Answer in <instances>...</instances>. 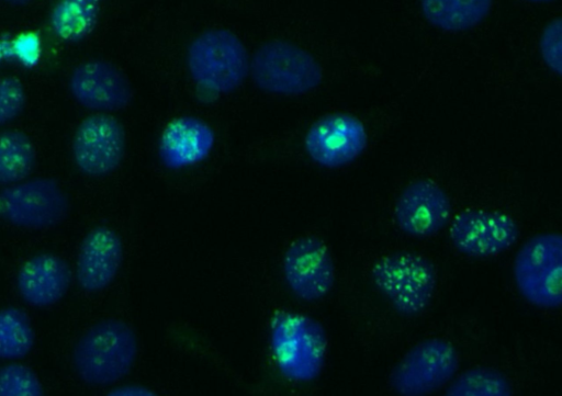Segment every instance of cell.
Returning <instances> with one entry per match:
<instances>
[{
    "label": "cell",
    "mask_w": 562,
    "mask_h": 396,
    "mask_svg": "<svg viewBox=\"0 0 562 396\" xmlns=\"http://www.w3.org/2000/svg\"><path fill=\"white\" fill-rule=\"evenodd\" d=\"M137 337L123 320L109 318L87 329L75 344L72 365L79 378L106 386L127 375L137 357Z\"/></svg>",
    "instance_id": "1"
},
{
    "label": "cell",
    "mask_w": 562,
    "mask_h": 396,
    "mask_svg": "<svg viewBox=\"0 0 562 396\" xmlns=\"http://www.w3.org/2000/svg\"><path fill=\"white\" fill-rule=\"evenodd\" d=\"M270 341L281 374L293 382H311L322 372L327 353V335L316 319L288 310L270 321Z\"/></svg>",
    "instance_id": "2"
},
{
    "label": "cell",
    "mask_w": 562,
    "mask_h": 396,
    "mask_svg": "<svg viewBox=\"0 0 562 396\" xmlns=\"http://www.w3.org/2000/svg\"><path fill=\"white\" fill-rule=\"evenodd\" d=\"M250 58L244 43L227 29H210L190 43L187 66L194 83L215 94L241 86L249 73Z\"/></svg>",
    "instance_id": "3"
},
{
    "label": "cell",
    "mask_w": 562,
    "mask_h": 396,
    "mask_svg": "<svg viewBox=\"0 0 562 396\" xmlns=\"http://www.w3.org/2000/svg\"><path fill=\"white\" fill-rule=\"evenodd\" d=\"M249 72L260 90L286 97L308 93L323 80V69L315 57L284 39L259 46L250 58Z\"/></svg>",
    "instance_id": "4"
},
{
    "label": "cell",
    "mask_w": 562,
    "mask_h": 396,
    "mask_svg": "<svg viewBox=\"0 0 562 396\" xmlns=\"http://www.w3.org/2000/svg\"><path fill=\"white\" fill-rule=\"evenodd\" d=\"M515 284L521 296L542 309L562 304V237L560 233H540L525 241L513 263Z\"/></svg>",
    "instance_id": "5"
},
{
    "label": "cell",
    "mask_w": 562,
    "mask_h": 396,
    "mask_svg": "<svg viewBox=\"0 0 562 396\" xmlns=\"http://www.w3.org/2000/svg\"><path fill=\"white\" fill-rule=\"evenodd\" d=\"M378 291L403 316L423 313L431 303L437 286V270L426 257L396 252L378 259L371 268Z\"/></svg>",
    "instance_id": "6"
},
{
    "label": "cell",
    "mask_w": 562,
    "mask_h": 396,
    "mask_svg": "<svg viewBox=\"0 0 562 396\" xmlns=\"http://www.w3.org/2000/svg\"><path fill=\"white\" fill-rule=\"evenodd\" d=\"M70 211V200L57 180L38 177L0 190V219L26 229H46L60 224Z\"/></svg>",
    "instance_id": "7"
},
{
    "label": "cell",
    "mask_w": 562,
    "mask_h": 396,
    "mask_svg": "<svg viewBox=\"0 0 562 396\" xmlns=\"http://www.w3.org/2000/svg\"><path fill=\"white\" fill-rule=\"evenodd\" d=\"M456 347L440 338L419 341L393 366L389 383L392 389L405 396L435 393L446 386L459 369Z\"/></svg>",
    "instance_id": "8"
},
{
    "label": "cell",
    "mask_w": 562,
    "mask_h": 396,
    "mask_svg": "<svg viewBox=\"0 0 562 396\" xmlns=\"http://www.w3.org/2000/svg\"><path fill=\"white\" fill-rule=\"evenodd\" d=\"M126 147L123 124L105 113L92 114L78 125L72 139L77 168L88 177H103L121 165Z\"/></svg>",
    "instance_id": "9"
},
{
    "label": "cell",
    "mask_w": 562,
    "mask_h": 396,
    "mask_svg": "<svg viewBox=\"0 0 562 396\" xmlns=\"http://www.w3.org/2000/svg\"><path fill=\"white\" fill-rule=\"evenodd\" d=\"M449 236L461 253L473 258H491L506 251L517 241L519 228L506 213L469 208L452 219Z\"/></svg>",
    "instance_id": "10"
},
{
    "label": "cell",
    "mask_w": 562,
    "mask_h": 396,
    "mask_svg": "<svg viewBox=\"0 0 562 396\" xmlns=\"http://www.w3.org/2000/svg\"><path fill=\"white\" fill-rule=\"evenodd\" d=\"M368 145L360 120L347 113H331L317 120L307 131L304 147L318 166L337 169L353 162Z\"/></svg>",
    "instance_id": "11"
},
{
    "label": "cell",
    "mask_w": 562,
    "mask_h": 396,
    "mask_svg": "<svg viewBox=\"0 0 562 396\" xmlns=\"http://www.w3.org/2000/svg\"><path fill=\"white\" fill-rule=\"evenodd\" d=\"M283 274L292 293L305 302L325 297L335 283V265L326 244L317 237H300L288 247Z\"/></svg>",
    "instance_id": "12"
},
{
    "label": "cell",
    "mask_w": 562,
    "mask_h": 396,
    "mask_svg": "<svg viewBox=\"0 0 562 396\" xmlns=\"http://www.w3.org/2000/svg\"><path fill=\"white\" fill-rule=\"evenodd\" d=\"M69 91L85 109L108 113L127 108L133 88L125 73L104 59H90L76 66L69 76Z\"/></svg>",
    "instance_id": "13"
},
{
    "label": "cell",
    "mask_w": 562,
    "mask_h": 396,
    "mask_svg": "<svg viewBox=\"0 0 562 396\" xmlns=\"http://www.w3.org/2000/svg\"><path fill=\"white\" fill-rule=\"evenodd\" d=\"M451 211L450 199L438 183L418 179L408 183L397 197L394 220L406 235L425 238L448 224Z\"/></svg>",
    "instance_id": "14"
},
{
    "label": "cell",
    "mask_w": 562,
    "mask_h": 396,
    "mask_svg": "<svg viewBox=\"0 0 562 396\" xmlns=\"http://www.w3.org/2000/svg\"><path fill=\"white\" fill-rule=\"evenodd\" d=\"M123 259L120 236L106 226L92 228L79 247L76 279L88 293L106 288L116 276Z\"/></svg>",
    "instance_id": "15"
},
{
    "label": "cell",
    "mask_w": 562,
    "mask_h": 396,
    "mask_svg": "<svg viewBox=\"0 0 562 396\" xmlns=\"http://www.w3.org/2000/svg\"><path fill=\"white\" fill-rule=\"evenodd\" d=\"M215 143L212 127L195 116H179L164 128L158 142L161 163L172 170L203 161Z\"/></svg>",
    "instance_id": "16"
},
{
    "label": "cell",
    "mask_w": 562,
    "mask_h": 396,
    "mask_svg": "<svg viewBox=\"0 0 562 396\" xmlns=\"http://www.w3.org/2000/svg\"><path fill=\"white\" fill-rule=\"evenodd\" d=\"M71 280V269L64 259L53 253H38L23 263L15 283L25 303L43 308L59 302Z\"/></svg>",
    "instance_id": "17"
},
{
    "label": "cell",
    "mask_w": 562,
    "mask_h": 396,
    "mask_svg": "<svg viewBox=\"0 0 562 396\" xmlns=\"http://www.w3.org/2000/svg\"><path fill=\"white\" fill-rule=\"evenodd\" d=\"M493 0H420L425 20L445 32H463L488 15Z\"/></svg>",
    "instance_id": "18"
},
{
    "label": "cell",
    "mask_w": 562,
    "mask_h": 396,
    "mask_svg": "<svg viewBox=\"0 0 562 396\" xmlns=\"http://www.w3.org/2000/svg\"><path fill=\"white\" fill-rule=\"evenodd\" d=\"M100 14V4L59 0L49 14V25L61 41L78 43L87 38L95 29Z\"/></svg>",
    "instance_id": "19"
},
{
    "label": "cell",
    "mask_w": 562,
    "mask_h": 396,
    "mask_svg": "<svg viewBox=\"0 0 562 396\" xmlns=\"http://www.w3.org/2000/svg\"><path fill=\"white\" fill-rule=\"evenodd\" d=\"M36 165V149L22 131L0 132V185L25 180Z\"/></svg>",
    "instance_id": "20"
},
{
    "label": "cell",
    "mask_w": 562,
    "mask_h": 396,
    "mask_svg": "<svg viewBox=\"0 0 562 396\" xmlns=\"http://www.w3.org/2000/svg\"><path fill=\"white\" fill-rule=\"evenodd\" d=\"M35 342L27 314L10 306L0 309V359L19 360L26 357Z\"/></svg>",
    "instance_id": "21"
},
{
    "label": "cell",
    "mask_w": 562,
    "mask_h": 396,
    "mask_svg": "<svg viewBox=\"0 0 562 396\" xmlns=\"http://www.w3.org/2000/svg\"><path fill=\"white\" fill-rule=\"evenodd\" d=\"M513 385L501 371L476 366L462 372L446 389L448 396H509Z\"/></svg>",
    "instance_id": "22"
},
{
    "label": "cell",
    "mask_w": 562,
    "mask_h": 396,
    "mask_svg": "<svg viewBox=\"0 0 562 396\" xmlns=\"http://www.w3.org/2000/svg\"><path fill=\"white\" fill-rule=\"evenodd\" d=\"M44 388L35 372L23 364L0 367V396H41Z\"/></svg>",
    "instance_id": "23"
},
{
    "label": "cell",
    "mask_w": 562,
    "mask_h": 396,
    "mask_svg": "<svg viewBox=\"0 0 562 396\" xmlns=\"http://www.w3.org/2000/svg\"><path fill=\"white\" fill-rule=\"evenodd\" d=\"M26 103L22 82L15 77L0 79V126L16 118Z\"/></svg>",
    "instance_id": "24"
},
{
    "label": "cell",
    "mask_w": 562,
    "mask_h": 396,
    "mask_svg": "<svg viewBox=\"0 0 562 396\" xmlns=\"http://www.w3.org/2000/svg\"><path fill=\"white\" fill-rule=\"evenodd\" d=\"M561 37L562 22L560 18H557L544 26L539 39V49L542 60L557 76H561L562 71Z\"/></svg>",
    "instance_id": "25"
},
{
    "label": "cell",
    "mask_w": 562,
    "mask_h": 396,
    "mask_svg": "<svg viewBox=\"0 0 562 396\" xmlns=\"http://www.w3.org/2000/svg\"><path fill=\"white\" fill-rule=\"evenodd\" d=\"M154 392L146 388V387H143V386H134V385H128V386H122V387H116L114 389H112L111 392H109V395H113V396H150L153 395Z\"/></svg>",
    "instance_id": "26"
},
{
    "label": "cell",
    "mask_w": 562,
    "mask_h": 396,
    "mask_svg": "<svg viewBox=\"0 0 562 396\" xmlns=\"http://www.w3.org/2000/svg\"><path fill=\"white\" fill-rule=\"evenodd\" d=\"M2 1L12 7H25V5L30 4L33 0H2Z\"/></svg>",
    "instance_id": "27"
},
{
    "label": "cell",
    "mask_w": 562,
    "mask_h": 396,
    "mask_svg": "<svg viewBox=\"0 0 562 396\" xmlns=\"http://www.w3.org/2000/svg\"><path fill=\"white\" fill-rule=\"evenodd\" d=\"M78 1H86V2H91V3L100 4L103 0H78Z\"/></svg>",
    "instance_id": "28"
},
{
    "label": "cell",
    "mask_w": 562,
    "mask_h": 396,
    "mask_svg": "<svg viewBox=\"0 0 562 396\" xmlns=\"http://www.w3.org/2000/svg\"><path fill=\"white\" fill-rule=\"evenodd\" d=\"M528 1H531V2H549L551 0H528Z\"/></svg>",
    "instance_id": "29"
}]
</instances>
